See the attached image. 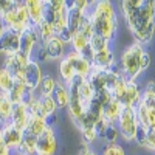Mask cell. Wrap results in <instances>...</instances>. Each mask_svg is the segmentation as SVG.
I'll return each instance as SVG.
<instances>
[{"label":"cell","mask_w":155,"mask_h":155,"mask_svg":"<svg viewBox=\"0 0 155 155\" xmlns=\"http://www.w3.org/2000/svg\"><path fill=\"white\" fill-rule=\"evenodd\" d=\"M95 95V88L88 82V79L76 78L70 84V106L67 112L78 129L85 124V118L90 112Z\"/></svg>","instance_id":"obj_1"},{"label":"cell","mask_w":155,"mask_h":155,"mask_svg":"<svg viewBox=\"0 0 155 155\" xmlns=\"http://www.w3.org/2000/svg\"><path fill=\"white\" fill-rule=\"evenodd\" d=\"M120 11L132 36L147 23L155 22L153 0H123L120 2Z\"/></svg>","instance_id":"obj_2"},{"label":"cell","mask_w":155,"mask_h":155,"mask_svg":"<svg viewBox=\"0 0 155 155\" xmlns=\"http://www.w3.org/2000/svg\"><path fill=\"white\" fill-rule=\"evenodd\" d=\"M90 19L93 23L95 34L107 39L112 42L116 33H118V12L116 8L113 6L112 2L109 0H99V2H93L92 8H90Z\"/></svg>","instance_id":"obj_3"},{"label":"cell","mask_w":155,"mask_h":155,"mask_svg":"<svg viewBox=\"0 0 155 155\" xmlns=\"http://www.w3.org/2000/svg\"><path fill=\"white\" fill-rule=\"evenodd\" d=\"M146 48L143 45H140L137 42L127 45L123 53L120 56V71L123 73V76L127 81H134L137 82V79L144 73L143 68V56H144Z\"/></svg>","instance_id":"obj_4"},{"label":"cell","mask_w":155,"mask_h":155,"mask_svg":"<svg viewBox=\"0 0 155 155\" xmlns=\"http://www.w3.org/2000/svg\"><path fill=\"white\" fill-rule=\"evenodd\" d=\"M68 9H70V5L65 0H47L45 20L53 27L56 36L62 33L64 30H67Z\"/></svg>","instance_id":"obj_5"},{"label":"cell","mask_w":155,"mask_h":155,"mask_svg":"<svg viewBox=\"0 0 155 155\" xmlns=\"http://www.w3.org/2000/svg\"><path fill=\"white\" fill-rule=\"evenodd\" d=\"M3 20L6 30L9 31H16L19 34L25 33L27 30H30L33 25L28 16V9L25 6V2H16V6L11 11H8L3 17H0Z\"/></svg>","instance_id":"obj_6"},{"label":"cell","mask_w":155,"mask_h":155,"mask_svg":"<svg viewBox=\"0 0 155 155\" xmlns=\"http://www.w3.org/2000/svg\"><path fill=\"white\" fill-rule=\"evenodd\" d=\"M116 127H118L121 140H124L126 143H135L138 132H140V124H138V120H137L135 109L124 107L118 121H116Z\"/></svg>","instance_id":"obj_7"},{"label":"cell","mask_w":155,"mask_h":155,"mask_svg":"<svg viewBox=\"0 0 155 155\" xmlns=\"http://www.w3.org/2000/svg\"><path fill=\"white\" fill-rule=\"evenodd\" d=\"M59 140L53 126H48L36 141V155H58Z\"/></svg>","instance_id":"obj_8"},{"label":"cell","mask_w":155,"mask_h":155,"mask_svg":"<svg viewBox=\"0 0 155 155\" xmlns=\"http://www.w3.org/2000/svg\"><path fill=\"white\" fill-rule=\"evenodd\" d=\"M44 76H45V73H44V68H42V64H39L37 61L31 59L28 62V65L23 70L22 82L28 88L30 93H36L39 85L42 82V79H44Z\"/></svg>","instance_id":"obj_9"},{"label":"cell","mask_w":155,"mask_h":155,"mask_svg":"<svg viewBox=\"0 0 155 155\" xmlns=\"http://www.w3.org/2000/svg\"><path fill=\"white\" fill-rule=\"evenodd\" d=\"M20 51V34L16 31H9L0 37V56L9 58V56H16Z\"/></svg>","instance_id":"obj_10"},{"label":"cell","mask_w":155,"mask_h":155,"mask_svg":"<svg viewBox=\"0 0 155 155\" xmlns=\"http://www.w3.org/2000/svg\"><path fill=\"white\" fill-rule=\"evenodd\" d=\"M39 45H41V41H39L37 30H36V27H31L30 30H27L25 33L20 34V51L19 53L33 59Z\"/></svg>","instance_id":"obj_11"},{"label":"cell","mask_w":155,"mask_h":155,"mask_svg":"<svg viewBox=\"0 0 155 155\" xmlns=\"http://www.w3.org/2000/svg\"><path fill=\"white\" fill-rule=\"evenodd\" d=\"M44 51H45V56H47V62H54V61H61L64 56H65L68 51H70V47L62 42L58 36H54L51 41H48L45 45H42Z\"/></svg>","instance_id":"obj_12"},{"label":"cell","mask_w":155,"mask_h":155,"mask_svg":"<svg viewBox=\"0 0 155 155\" xmlns=\"http://www.w3.org/2000/svg\"><path fill=\"white\" fill-rule=\"evenodd\" d=\"M30 118H31V113H30V109H28L27 101L17 102V104L12 106V113H11L9 124H12L14 127H17L19 130L25 132V129H27V126H28Z\"/></svg>","instance_id":"obj_13"},{"label":"cell","mask_w":155,"mask_h":155,"mask_svg":"<svg viewBox=\"0 0 155 155\" xmlns=\"http://www.w3.org/2000/svg\"><path fill=\"white\" fill-rule=\"evenodd\" d=\"M2 127V140H3V143L6 144V147L12 152V153H16L20 143H22V138H23V132L19 130L17 127H14L12 124H3V126H0Z\"/></svg>","instance_id":"obj_14"},{"label":"cell","mask_w":155,"mask_h":155,"mask_svg":"<svg viewBox=\"0 0 155 155\" xmlns=\"http://www.w3.org/2000/svg\"><path fill=\"white\" fill-rule=\"evenodd\" d=\"M31 59L27 58V56H23L22 53H17L16 56H9V58H5L3 59V65L12 76H14V79H19L22 81V74H23V70L25 67L28 65V62Z\"/></svg>","instance_id":"obj_15"},{"label":"cell","mask_w":155,"mask_h":155,"mask_svg":"<svg viewBox=\"0 0 155 155\" xmlns=\"http://www.w3.org/2000/svg\"><path fill=\"white\" fill-rule=\"evenodd\" d=\"M90 62H92L93 68H99V70H113V68H116V58L113 54L112 47L99 51V53L92 54Z\"/></svg>","instance_id":"obj_16"},{"label":"cell","mask_w":155,"mask_h":155,"mask_svg":"<svg viewBox=\"0 0 155 155\" xmlns=\"http://www.w3.org/2000/svg\"><path fill=\"white\" fill-rule=\"evenodd\" d=\"M25 6L28 9V16L33 27H39L45 20L47 0H25Z\"/></svg>","instance_id":"obj_17"},{"label":"cell","mask_w":155,"mask_h":155,"mask_svg":"<svg viewBox=\"0 0 155 155\" xmlns=\"http://www.w3.org/2000/svg\"><path fill=\"white\" fill-rule=\"evenodd\" d=\"M140 102H141V87H140V84L138 82H134V81H127L124 95L121 98L123 107L137 109Z\"/></svg>","instance_id":"obj_18"},{"label":"cell","mask_w":155,"mask_h":155,"mask_svg":"<svg viewBox=\"0 0 155 155\" xmlns=\"http://www.w3.org/2000/svg\"><path fill=\"white\" fill-rule=\"evenodd\" d=\"M58 71H59V78L64 84L70 85L74 79H76V73H74V67H73V58H71V51L64 56L61 61H59V67H58Z\"/></svg>","instance_id":"obj_19"},{"label":"cell","mask_w":155,"mask_h":155,"mask_svg":"<svg viewBox=\"0 0 155 155\" xmlns=\"http://www.w3.org/2000/svg\"><path fill=\"white\" fill-rule=\"evenodd\" d=\"M137 120L140 124V129L143 130H153L155 129V110L146 107L143 102H140L138 107L135 109Z\"/></svg>","instance_id":"obj_20"},{"label":"cell","mask_w":155,"mask_h":155,"mask_svg":"<svg viewBox=\"0 0 155 155\" xmlns=\"http://www.w3.org/2000/svg\"><path fill=\"white\" fill-rule=\"evenodd\" d=\"M123 109L124 107H123V104L118 99L109 98L104 102V106H102V120L107 121L109 124H116V121H118Z\"/></svg>","instance_id":"obj_21"},{"label":"cell","mask_w":155,"mask_h":155,"mask_svg":"<svg viewBox=\"0 0 155 155\" xmlns=\"http://www.w3.org/2000/svg\"><path fill=\"white\" fill-rule=\"evenodd\" d=\"M39 112H41V116L48 121V124L51 126V121H53L58 116V106L53 99V96H41L39 95Z\"/></svg>","instance_id":"obj_22"},{"label":"cell","mask_w":155,"mask_h":155,"mask_svg":"<svg viewBox=\"0 0 155 155\" xmlns=\"http://www.w3.org/2000/svg\"><path fill=\"white\" fill-rule=\"evenodd\" d=\"M68 5H70V9H68V23H67V28H68V31L71 34H76L78 31H79L84 19L88 16L90 11H81V9H78L76 6H73L71 3H68Z\"/></svg>","instance_id":"obj_23"},{"label":"cell","mask_w":155,"mask_h":155,"mask_svg":"<svg viewBox=\"0 0 155 155\" xmlns=\"http://www.w3.org/2000/svg\"><path fill=\"white\" fill-rule=\"evenodd\" d=\"M68 47H70L71 51H74V53L90 59V39H87L81 33H76V34L71 36V41H70Z\"/></svg>","instance_id":"obj_24"},{"label":"cell","mask_w":155,"mask_h":155,"mask_svg":"<svg viewBox=\"0 0 155 155\" xmlns=\"http://www.w3.org/2000/svg\"><path fill=\"white\" fill-rule=\"evenodd\" d=\"M53 99L59 110H67L70 106V85L59 81L54 93H53Z\"/></svg>","instance_id":"obj_25"},{"label":"cell","mask_w":155,"mask_h":155,"mask_svg":"<svg viewBox=\"0 0 155 155\" xmlns=\"http://www.w3.org/2000/svg\"><path fill=\"white\" fill-rule=\"evenodd\" d=\"M50 124H48V121L44 118V116H41V115H31V118L28 121V126H27V129H25V132H28V134H31V135H34L37 138L39 135L44 134V130Z\"/></svg>","instance_id":"obj_26"},{"label":"cell","mask_w":155,"mask_h":155,"mask_svg":"<svg viewBox=\"0 0 155 155\" xmlns=\"http://www.w3.org/2000/svg\"><path fill=\"white\" fill-rule=\"evenodd\" d=\"M58 82H59V79L56 76H53L51 73H45L44 79H42V82H41V85H39L36 93L41 95V96H53L54 90L58 87Z\"/></svg>","instance_id":"obj_27"},{"label":"cell","mask_w":155,"mask_h":155,"mask_svg":"<svg viewBox=\"0 0 155 155\" xmlns=\"http://www.w3.org/2000/svg\"><path fill=\"white\" fill-rule=\"evenodd\" d=\"M12 102L11 96L8 93H0V126L8 124L11 120V113H12Z\"/></svg>","instance_id":"obj_28"},{"label":"cell","mask_w":155,"mask_h":155,"mask_svg":"<svg viewBox=\"0 0 155 155\" xmlns=\"http://www.w3.org/2000/svg\"><path fill=\"white\" fill-rule=\"evenodd\" d=\"M36 141L37 138L28 132H23L22 143L16 152V155H36Z\"/></svg>","instance_id":"obj_29"},{"label":"cell","mask_w":155,"mask_h":155,"mask_svg":"<svg viewBox=\"0 0 155 155\" xmlns=\"http://www.w3.org/2000/svg\"><path fill=\"white\" fill-rule=\"evenodd\" d=\"M137 143L155 153V129L153 130H143V129H140L138 137H137Z\"/></svg>","instance_id":"obj_30"},{"label":"cell","mask_w":155,"mask_h":155,"mask_svg":"<svg viewBox=\"0 0 155 155\" xmlns=\"http://www.w3.org/2000/svg\"><path fill=\"white\" fill-rule=\"evenodd\" d=\"M28 95H30V92H28V88L25 87V84H23L22 81L16 79V81H14V85H12V90L9 92V96H11L12 102H14V104H17V102H22V101L27 99Z\"/></svg>","instance_id":"obj_31"},{"label":"cell","mask_w":155,"mask_h":155,"mask_svg":"<svg viewBox=\"0 0 155 155\" xmlns=\"http://www.w3.org/2000/svg\"><path fill=\"white\" fill-rule=\"evenodd\" d=\"M14 76H12L5 67H0V93H8L12 90L14 85Z\"/></svg>","instance_id":"obj_32"},{"label":"cell","mask_w":155,"mask_h":155,"mask_svg":"<svg viewBox=\"0 0 155 155\" xmlns=\"http://www.w3.org/2000/svg\"><path fill=\"white\" fill-rule=\"evenodd\" d=\"M36 30H37V34H39V41H41V45H45L48 41H51L54 36H56V33H54V30H53V27L47 22V20H44L39 27H36Z\"/></svg>","instance_id":"obj_33"},{"label":"cell","mask_w":155,"mask_h":155,"mask_svg":"<svg viewBox=\"0 0 155 155\" xmlns=\"http://www.w3.org/2000/svg\"><path fill=\"white\" fill-rule=\"evenodd\" d=\"M110 44L112 42H109L107 39L101 37L98 34H93L92 39H90V58H92V54H95V53H99V51L106 50V48H110L112 47Z\"/></svg>","instance_id":"obj_34"},{"label":"cell","mask_w":155,"mask_h":155,"mask_svg":"<svg viewBox=\"0 0 155 155\" xmlns=\"http://www.w3.org/2000/svg\"><path fill=\"white\" fill-rule=\"evenodd\" d=\"M79 132H81V138H82V144H87V146H90L92 143H95V141L99 138L93 126L84 127V129H81Z\"/></svg>","instance_id":"obj_35"},{"label":"cell","mask_w":155,"mask_h":155,"mask_svg":"<svg viewBox=\"0 0 155 155\" xmlns=\"http://www.w3.org/2000/svg\"><path fill=\"white\" fill-rule=\"evenodd\" d=\"M101 155H126V150L120 143H107L102 147Z\"/></svg>","instance_id":"obj_36"},{"label":"cell","mask_w":155,"mask_h":155,"mask_svg":"<svg viewBox=\"0 0 155 155\" xmlns=\"http://www.w3.org/2000/svg\"><path fill=\"white\" fill-rule=\"evenodd\" d=\"M102 140L107 143H116V141L120 140V132H118V127H116V124H109L104 135H102Z\"/></svg>","instance_id":"obj_37"},{"label":"cell","mask_w":155,"mask_h":155,"mask_svg":"<svg viewBox=\"0 0 155 155\" xmlns=\"http://www.w3.org/2000/svg\"><path fill=\"white\" fill-rule=\"evenodd\" d=\"M14 6H16V0H0V17H3Z\"/></svg>","instance_id":"obj_38"},{"label":"cell","mask_w":155,"mask_h":155,"mask_svg":"<svg viewBox=\"0 0 155 155\" xmlns=\"http://www.w3.org/2000/svg\"><path fill=\"white\" fill-rule=\"evenodd\" d=\"M141 102L146 107L155 110V93H143L141 92Z\"/></svg>","instance_id":"obj_39"},{"label":"cell","mask_w":155,"mask_h":155,"mask_svg":"<svg viewBox=\"0 0 155 155\" xmlns=\"http://www.w3.org/2000/svg\"><path fill=\"white\" fill-rule=\"evenodd\" d=\"M78 155H98V152L95 149H92L90 146H87V144H82L79 152H78Z\"/></svg>","instance_id":"obj_40"},{"label":"cell","mask_w":155,"mask_h":155,"mask_svg":"<svg viewBox=\"0 0 155 155\" xmlns=\"http://www.w3.org/2000/svg\"><path fill=\"white\" fill-rule=\"evenodd\" d=\"M0 155H12V152L6 147V144L3 143V140L0 141Z\"/></svg>","instance_id":"obj_41"},{"label":"cell","mask_w":155,"mask_h":155,"mask_svg":"<svg viewBox=\"0 0 155 155\" xmlns=\"http://www.w3.org/2000/svg\"><path fill=\"white\" fill-rule=\"evenodd\" d=\"M6 33V27H5V23H3V20L0 19V37H2L3 34Z\"/></svg>","instance_id":"obj_42"}]
</instances>
